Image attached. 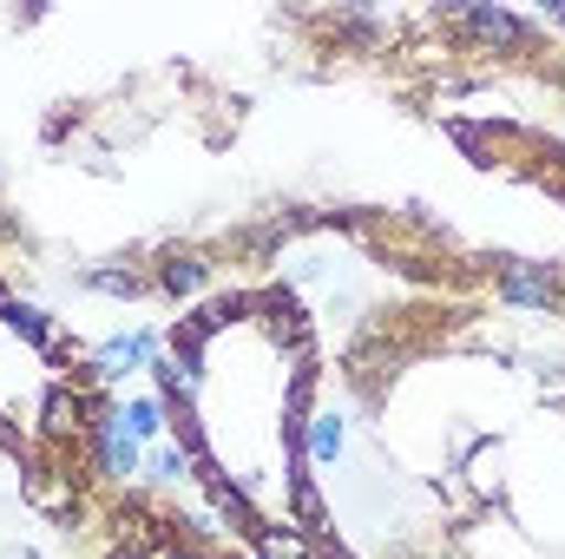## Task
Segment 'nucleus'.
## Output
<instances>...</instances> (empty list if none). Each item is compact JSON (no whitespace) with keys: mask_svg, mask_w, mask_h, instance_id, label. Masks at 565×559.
<instances>
[{"mask_svg":"<svg viewBox=\"0 0 565 559\" xmlns=\"http://www.w3.org/2000/svg\"><path fill=\"white\" fill-rule=\"evenodd\" d=\"M500 467H507V454H500V441H480L473 447V461H467V481H473V494H500Z\"/></svg>","mask_w":565,"mask_h":559,"instance_id":"nucleus-12","label":"nucleus"},{"mask_svg":"<svg viewBox=\"0 0 565 559\" xmlns=\"http://www.w3.org/2000/svg\"><path fill=\"white\" fill-rule=\"evenodd\" d=\"M145 474L158 487H184V481H198V461L184 454V441H158V447H145Z\"/></svg>","mask_w":565,"mask_h":559,"instance_id":"nucleus-8","label":"nucleus"},{"mask_svg":"<svg viewBox=\"0 0 565 559\" xmlns=\"http://www.w3.org/2000/svg\"><path fill=\"white\" fill-rule=\"evenodd\" d=\"M289 527H296V534H309V540H322V534H329V507H322L316 481H296V487H289Z\"/></svg>","mask_w":565,"mask_h":559,"instance_id":"nucleus-11","label":"nucleus"},{"mask_svg":"<svg viewBox=\"0 0 565 559\" xmlns=\"http://www.w3.org/2000/svg\"><path fill=\"white\" fill-rule=\"evenodd\" d=\"M427 27L454 33L467 53H540V27L513 7H434Z\"/></svg>","mask_w":565,"mask_h":559,"instance_id":"nucleus-1","label":"nucleus"},{"mask_svg":"<svg viewBox=\"0 0 565 559\" xmlns=\"http://www.w3.org/2000/svg\"><path fill=\"white\" fill-rule=\"evenodd\" d=\"M342 441H349L342 415H335V409H316V415H309V441H302V454H309L316 467H329V461L342 454Z\"/></svg>","mask_w":565,"mask_h":559,"instance_id":"nucleus-10","label":"nucleus"},{"mask_svg":"<svg viewBox=\"0 0 565 559\" xmlns=\"http://www.w3.org/2000/svg\"><path fill=\"white\" fill-rule=\"evenodd\" d=\"M316 559H349V553H342V540H335V534H322V540H316Z\"/></svg>","mask_w":565,"mask_h":559,"instance_id":"nucleus-13","label":"nucleus"},{"mask_svg":"<svg viewBox=\"0 0 565 559\" xmlns=\"http://www.w3.org/2000/svg\"><path fill=\"white\" fill-rule=\"evenodd\" d=\"M7 296H13V289H7V283H0V303H7Z\"/></svg>","mask_w":565,"mask_h":559,"instance_id":"nucleus-15","label":"nucleus"},{"mask_svg":"<svg viewBox=\"0 0 565 559\" xmlns=\"http://www.w3.org/2000/svg\"><path fill=\"white\" fill-rule=\"evenodd\" d=\"M20 559H40V553H20Z\"/></svg>","mask_w":565,"mask_h":559,"instance_id":"nucleus-16","label":"nucleus"},{"mask_svg":"<svg viewBox=\"0 0 565 559\" xmlns=\"http://www.w3.org/2000/svg\"><path fill=\"white\" fill-rule=\"evenodd\" d=\"M86 428H93V402L66 376L46 382V395H40V447H86Z\"/></svg>","mask_w":565,"mask_h":559,"instance_id":"nucleus-4","label":"nucleus"},{"mask_svg":"<svg viewBox=\"0 0 565 559\" xmlns=\"http://www.w3.org/2000/svg\"><path fill=\"white\" fill-rule=\"evenodd\" d=\"M119 415H126V434H132L139 447H158V434L171 428V409L158 402V389H151V395H132V402L119 395Z\"/></svg>","mask_w":565,"mask_h":559,"instance_id":"nucleus-7","label":"nucleus"},{"mask_svg":"<svg viewBox=\"0 0 565 559\" xmlns=\"http://www.w3.org/2000/svg\"><path fill=\"white\" fill-rule=\"evenodd\" d=\"M211 283H217V257L198 251V244H164L158 264H151V289L171 296V303H191V296H204Z\"/></svg>","mask_w":565,"mask_h":559,"instance_id":"nucleus-3","label":"nucleus"},{"mask_svg":"<svg viewBox=\"0 0 565 559\" xmlns=\"http://www.w3.org/2000/svg\"><path fill=\"white\" fill-rule=\"evenodd\" d=\"M250 553H257V559H316V540H309V534H296L289 520H270V527L250 540Z\"/></svg>","mask_w":565,"mask_h":559,"instance_id":"nucleus-9","label":"nucleus"},{"mask_svg":"<svg viewBox=\"0 0 565 559\" xmlns=\"http://www.w3.org/2000/svg\"><path fill=\"white\" fill-rule=\"evenodd\" d=\"M164 349V336L158 329H126V336H106L86 362H93V376L106 382V389H119L126 376H139V369H151V356Z\"/></svg>","mask_w":565,"mask_h":559,"instance_id":"nucleus-5","label":"nucleus"},{"mask_svg":"<svg viewBox=\"0 0 565 559\" xmlns=\"http://www.w3.org/2000/svg\"><path fill=\"white\" fill-rule=\"evenodd\" d=\"M113 559H119V553H113Z\"/></svg>","mask_w":565,"mask_h":559,"instance_id":"nucleus-17","label":"nucleus"},{"mask_svg":"<svg viewBox=\"0 0 565 559\" xmlns=\"http://www.w3.org/2000/svg\"><path fill=\"white\" fill-rule=\"evenodd\" d=\"M493 303H507V309H533V316H559L565 309V264L500 257V271H493Z\"/></svg>","mask_w":565,"mask_h":559,"instance_id":"nucleus-2","label":"nucleus"},{"mask_svg":"<svg viewBox=\"0 0 565 559\" xmlns=\"http://www.w3.org/2000/svg\"><path fill=\"white\" fill-rule=\"evenodd\" d=\"M79 289L86 296H113V303H139L151 289V271H139L132 257H93V264H79Z\"/></svg>","mask_w":565,"mask_h":559,"instance_id":"nucleus-6","label":"nucleus"},{"mask_svg":"<svg viewBox=\"0 0 565 559\" xmlns=\"http://www.w3.org/2000/svg\"><path fill=\"white\" fill-rule=\"evenodd\" d=\"M540 20H546V27H559V33H565V7H546Z\"/></svg>","mask_w":565,"mask_h":559,"instance_id":"nucleus-14","label":"nucleus"}]
</instances>
